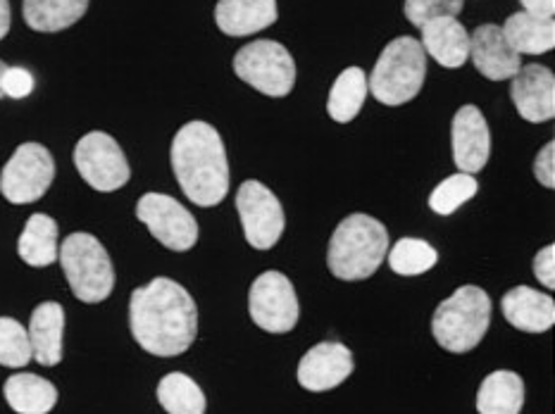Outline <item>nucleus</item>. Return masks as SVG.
Listing matches in <instances>:
<instances>
[{
  "instance_id": "nucleus-5",
  "label": "nucleus",
  "mask_w": 555,
  "mask_h": 414,
  "mask_svg": "<svg viewBox=\"0 0 555 414\" xmlns=\"http://www.w3.org/2000/svg\"><path fill=\"white\" fill-rule=\"evenodd\" d=\"M427 53L413 36H398L384 48L367 79L370 93L382 105H405L425 87Z\"/></svg>"
},
{
  "instance_id": "nucleus-18",
  "label": "nucleus",
  "mask_w": 555,
  "mask_h": 414,
  "mask_svg": "<svg viewBox=\"0 0 555 414\" xmlns=\"http://www.w3.org/2000/svg\"><path fill=\"white\" fill-rule=\"evenodd\" d=\"M276 17H280L276 0H217L215 5L217 27L234 39L272 27Z\"/></svg>"
},
{
  "instance_id": "nucleus-28",
  "label": "nucleus",
  "mask_w": 555,
  "mask_h": 414,
  "mask_svg": "<svg viewBox=\"0 0 555 414\" xmlns=\"http://www.w3.org/2000/svg\"><path fill=\"white\" fill-rule=\"evenodd\" d=\"M389 255L391 272L401 276H420L429 272L439 262V253L422 238H401L396 241Z\"/></svg>"
},
{
  "instance_id": "nucleus-3",
  "label": "nucleus",
  "mask_w": 555,
  "mask_h": 414,
  "mask_svg": "<svg viewBox=\"0 0 555 414\" xmlns=\"http://www.w3.org/2000/svg\"><path fill=\"white\" fill-rule=\"evenodd\" d=\"M389 253V231L370 215H348L334 229L327 248L330 272L341 282H363L379 270Z\"/></svg>"
},
{
  "instance_id": "nucleus-10",
  "label": "nucleus",
  "mask_w": 555,
  "mask_h": 414,
  "mask_svg": "<svg viewBox=\"0 0 555 414\" xmlns=\"http://www.w3.org/2000/svg\"><path fill=\"white\" fill-rule=\"evenodd\" d=\"M236 212L250 248L270 250L280 243L286 227L284 207L280 198L260 181L250 179L238 186Z\"/></svg>"
},
{
  "instance_id": "nucleus-36",
  "label": "nucleus",
  "mask_w": 555,
  "mask_h": 414,
  "mask_svg": "<svg viewBox=\"0 0 555 414\" xmlns=\"http://www.w3.org/2000/svg\"><path fill=\"white\" fill-rule=\"evenodd\" d=\"M10 31V0H0V41Z\"/></svg>"
},
{
  "instance_id": "nucleus-23",
  "label": "nucleus",
  "mask_w": 555,
  "mask_h": 414,
  "mask_svg": "<svg viewBox=\"0 0 555 414\" xmlns=\"http://www.w3.org/2000/svg\"><path fill=\"white\" fill-rule=\"evenodd\" d=\"M57 222L51 215L36 212L27 219L17 241V255L29 267H51L57 260Z\"/></svg>"
},
{
  "instance_id": "nucleus-35",
  "label": "nucleus",
  "mask_w": 555,
  "mask_h": 414,
  "mask_svg": "<svg viewBox=\"0 0 555 414\" xmlns=\"http://www.w3.org/2000/svg\"><path fill=\"white\" fill-rule=\"evenodd\" d=\"M525 12L539 17H553L555 12V0H520Z\"/></svg>"
},
{
  "instance_id": "nucleus-16",
  "label": "nucleus",
  "mask_w": 555,
  "mask_h": 414,
  "mask_svg": "<svg viewBox=\"0 0 555 414\" xmlns=\"http://www.w3.org/2000/svg\"><path fill=\"white\" fill-rule=\"evenodd\" d=\"M469 57L479 75L491 81L513 79L522 67V55H517L505 41L499 24H481L469 34Z\"/></svg>"
},
{
  "instance_id": "nucleus-30",
  "label": "nucleus",
  "mask_w": 555,
  "mask_h": 414,
  "mask_svg": "<svg viewBox=\"0 0 555 414\" xmlns=\"http://www.w3.org/2000/svg\"><path fill=\"white\" fill-rule=\"evenodd\" d=\"M34 360L29 334L12 316H0V367L22 370Z\"/></svg>"
},
{
  "instance_id": "nucleus-12",
  "label": "nucleus",
  "mask_w": 555,
  "mask_h": 414,
  "mask_svg": "<svg viewBox=\"0 0 555 414\" xmlns=\"http://www.w3.org/2000/svg\"><path fill=\"white\" fill-rule=\"evenodd\" d=\"M137 219L167 250L186 253L198 243V222L186 207L165 193H146L137 203Z\"/></svg>"
},
{
  "instance_id": "nucleus-20",
  "label": "nucleus",
  "mask_w": 555,
  "mask_h": 414,
  "mask_svg": "<svg viewBox=\"0 0 555 414\" xmlns=\"http://www.w3.org/2000/svg\"><path fill=\"white\" fill-rule=\"evenodd\" d=\"M29 344L34 360L43 367H55L63 360V334H65V310L60 302L46 300L31 312L29 320Z\"/></svg>"
},
{
  "instance_id": "nucleus-32",
  "label": "nucleus",
  "mask_w": 555,
  "mask_h": 414,
  "mask_svg": "<svg viewBox=\"0 0 555 414\" xmlns=\"http://www.w3.org/2000/svg\"><path fill=\"white\" fill-rule=\"evenodd\" d=\"M0 89H3V95H8V99H27L34 91L31 72L24 67H5L3 77H0Z\"/></svg>"
},
{
  "instance_id": "nucleus-33",
  "label": "nucleus",
  "mask_w": 555,
  "mask_h": 414,
  "mask_svg": "<svg viewBox=\"0 0 555 414\" xmlns=\"http://www.w3.org/2000/svg\"><path fill=\"white\" fill-rule=\"evenodd\" d=\"M534 179L544 189H555V143L548 141L534 157Z\"/></svg>"
},
{
  "instance_id": "nucleus-8",
  "label": "nucleus",
  "mask_w": 555,
  "mask_h": 414,
  "mask_svg": "<svg viewBox=\"0 0 555 414\" xmlns=\"http://www.w3.org/2000/svg\"><path fill=\"white\" fill-rule=\"evenodd\" d=\"M55 179V160L41 143H22L0 172V193L12 205L41 200Z\"/></svg>"
},
{
  "instance_id": "nucleus-2",
  "label": "nucleus",
  "mask_w": 555,
  "mask_h": 414,
  "mask_svg": "<svg viewBox=\"0 0 555 414\" xmlns=\"http://www.w3.org/2000/svg\"><path fill=\"white\" fill-rule=\"evenodd\" d=\"M170 160L184 196L198 207L220 205L229 193L224 141L208 121H189L175 133Z\"/></svg>"
},
{
  "instance_id": "nucleus-24",
  "label": "nucleus",
  "mask_w": 555,
  "mask_h": 414,
  "mask_svg": "<svg viewBox=\"0 0 555 414\" xmlns=\"http://www.w3.org/2000/svg\"><path fill=\"white\" fill-rule=\"evenodd\" d=\"M525 405V384L520 374L499 370L481 381L477 391L479 414H520Z\"/></svg>"
},
{
  "instance_id": "nucleus-31",
  "label": "nucleus",
  "mask_w": 555,
  "mask_h": 414,
  "mask_svg": "<svg viewBox=\"0 0 555 414\" xmlns=\"http://www.w3.org/2000/svg\"><path fill=\"white\" fill-rule=\"evenodd\" d=\"M463 5L465 0H405L403 12L413 27L422 29L431 20L461 15Z\"/></svg>"
},
{
  "instance_id": "nucleus-29",
  "label": "nucleus",
  "mask_w": 555,
  "mask_h": 414,
  "mask_svg": "<svg viewBox=\"0 0 555 414\" xmlns=\"http://www.w3.org/2000/svg\"><path fill=\"white\" fill-rule=\"evenodd\" d=\"M477 191H479V184L475 174L457 172V174L446 177L441 184L429 193V210L441 217H449L455 210H461L467 200H473L477 196Z\"/></svg>"
},
{
  "instance_id": "nucleus-25",
  "label": "nucleus",
  "mask_w": 555,
  "mask_h": 414,
  "mask_svg": "<svg viewBox=\"0 0 555 414\" xmlns=\"http://www.w3.org/2000/svg\"><path fill=\"white\" fill-rule=\"evenodd\" d=\"M89 10V0H24L22 15L27 27L41 34L65 31Z\"/></svg>"
},
{
  "instance_id": "nucleus-14",
  "label": "nucleus",
  "mask_w": 555,
  "mask_h": 414,
  "mask_svg": "<svg viewBox=\"0 0 555 414\" xmlns=\"http://www.w3.org/2000/svg\"><path fill=\"white\" fill-rule=\"evenodd\" d=\"M453 163L465 174H477L487 167L491 155V131L485 113L477 105H463L451 125Z\"/></svg>"
},
{
  "instance_id": "nucleus-34",
  "label": "nucleus",
  "mask_w": 555,
  "mask_h": 414,
  "mask_svg": "<svg viewBox=\"0 0 555 414\" xmlns=\"http://www.w3.org/2000/svg\"><path fill=\"white\" fill-rule=\"evenodd\" d=\"M534 276L541 286L555 288V246L548 243L546 248H541L534 258Z\"/></svg>"
},
{
  "instance_id": "nucleus-15",
  "label": "nucleus",
  "mask_w": 555,
  "mask_h": 414,
  "mask_svg": "<svg viewBox=\"0 0 555 414\" xmlns=\"http://www.w3.org/2000/svg\"><path fill=\"white\" fill-rule=\"evenodd\" d=\"M511 99L522 119L541 125L555 117V77L544 65H522L513 77Z\"/></svg>"
},
{
  "instance_id": "nucleus-26",
  "label": "nucleus",
  "mask_w": 555,
  "mask_h": 414,
  "mask_svg": "<svg viewBox=\"0 0 555 414\" xmlns=\"http://www.w3.org/2000/svg\"><path fill=\"white\" fill-rule=\"evenodd\" d=\"M370 93L367 75L360 67H346L336 81L332 83L330 99H327V113L339 125H348L358 117L360 109L365 105Z\"/></svg>"
},
{
  "instance_id": "nucleus-4",
  "label": "nucleus",
  "mask_w": 555,
  "mask_h": 414,
  "mask_svg": "<svg viewBox=\"0 0 555 414\" xmlns=\"http://www.w3.org/2000/svg\"><path fill=\"white\" fill-rule=\"evenodd\" d=\"M489 324L491 298L487 290L479 286H461L451 298L439 302L431 316V334L443 350L463 355L485 340Z\"/></svg>"
},
{
  "instance_id": "nucleus-21",
  "label": "nucleus",
  "mask_w": 555,
  "mask_h": 414,
  "mask_svg": "<svg viewBox=\"0 0 555 414\" xmlns=\"http://www.w3.org/2000/svg\"><path fill=\"white\" fill-rule=\"evenodd\" d=\"M505 41L517 55H544L555 48V22L553 17L515 12L501 27Z\"/></svg>"
},
{
  "instance_id": "nucleus-13",
  "label": "nucleus",
  "mask_w": 555,
  "mask_h": 414,
  "mask_svg": "<svg viewBox=\"0 0 555 414\" xmlns=\"http://www.w3.org/2000/svg\"><path fill=\"white\" fill-rule=\"evenodd\" d=\"M356 362L351 348L336 340L312 346L298 362V384L310 393H324L341 386L353 374Z\"/></svg>"
},
{
  "instance_id": "nucleus-7",
  "label": "nucleus",
  "mask_w": 555,
  "mask_h": 414,
  "mask_svg": "<svg viewBox=\"0 0 555 414\" xmlns=\"http://www.w3.org/2000/svg\"><path fill=\"white\" fill-rule=\"evenodd\" d=\"M234 75L270 99H284L294 91L296 63L280 41L260 39L234 55Z\"/></svg>"
},
{
  "instance_id": "nucleus-6",
  "label": "nucleus",
  "mask_w": 555,
  "mask_h": 414,
  "mask_svg": "<svg viewBox=\"0 0 555 414\" xmlns=\"http://www.w3.org/2000/svg\"><path fill=\"white\" fill-rule=\"evenodd\" d=\"M57 258L77 300L95 306V302L111 298L115 288V267L99 238L83 234V231L69 234L60 246Z\"/></svg>"
},
{
  "instance_id": "nucleus-17",
  "label": "nucleus",
  "mask_w": 555,
  "mask_h": 414,
  "mask_svg": "<svg viewBox=\"0 0 555 414\" xmlns=\"http://www.w3.org/2000/svg\"><path fill=\"white\" fill-rule=\"evenodd\" d=\"M505 322L525 334H544L555 324V302L537 288L515 286L501 300Z\"/></svg>"
},
{
  "instance_id": "nucleus-11",
  "label": "nucleus",
  "mask_w": 555,
  "mask_h": 414,
  "mask_svg": "<svg viewBox=\"0 0 555 414\" xmlns=\"http://www.w3.org/2000/svg\"><path fill=\"white\" fill-rule=\"evenodd\" d=\"M250 320L268 334H288L298 324V296L282 272H262L248 290Z\"/></svg>"
},
{
  "instance_id": "nucleus-27",
  "label": "nucleus",
  "mask_w": 555,
  "mask_h": 414,
  "mask_svg": "<svg viewBox=\"0 0 555 414\" xmlns=\"http://www.w3.org/2000/svg\"><path fill=\"white\" fill-rule=\"evenodd\" d=\"M158 403L167 414H205V396L201 386L182 372H172L158 384Z\"/></svg>"
},
{
  "instance_id": "nucleus-37",
  "label": "nucleus",
  "mask_w": 555,
  "mask_h": 414,
  "mask_svg": "<svg viewBox=\"0 0 555 414\" xmlns=\"http://www.w3.org/2000/svg\"><path fill=\"white\" fill-rule=\"evenodd\" d=\"M5 63H3V60H0V77H3V72H5ZM0 99H3V89H0Z\"/></svg>"
},
{
  "instance_id": "nucleus-19",
  "label": "nucleus",
  "mask_w": 555,
  "mask_h": 414,
  "mask_svg": "<svg viewBox=\"0 0 555 414\" xmlns=\"http://www.w3.org/2000/svg\"><path fill=\"white\" fill-rule=\"evenodd\" d=\"M422 51L431 55L441 67L457 69L469 60V34L455 17H439L422 27Z\"/></svg>"
},
{
  "instance_id": "nucleus-9",
  "label": "nucleus",
  "mask_w": 555,
  "mask_h": 414,
  "mask_svg": "<svg viewBox=\"0 0 555 414\" xmlns=\"http://www.w3.org/2000/svg\"><path fill=\"white\" fill-rule=\"evenodd\" d=\"M75 167L81 179L99 193L119 191L131 177L125 151L105 131H89L77 141Z\"/></svg>"
},
{
  "instance_id": "nucleus-1",
  "label": "nucleus",
  "mask_w": 555,
  "mask_h": 414,
  "mask_svg": "<svg viewBox=\"0 0 555 414\" xmlns=\"http://www.w3.org/2000/svg\"><path fill=\"white\" fill-rule=\"evenodd\" d=\"M129 328L155 358H177L198 336V310L189 290L167 276L153 279L129 298Z\"/></svg>"
},
{
  "instance_id": "nucleus-22",
  "label": "nucleus",
  "mask_w": 555,
  "mask_h": 414,
  "mask_svg": "<svg viewBox=\"0 0 555 414\" xmlns=\"http://www.w3.org/2000/svg\"><path fill=\"white\" fill-rule=\"evenodd\" d=\"M3 396L12 412L48 414L57 405V388L39 374H12L3 386Z\"/></svg>"
}]
</instances>
